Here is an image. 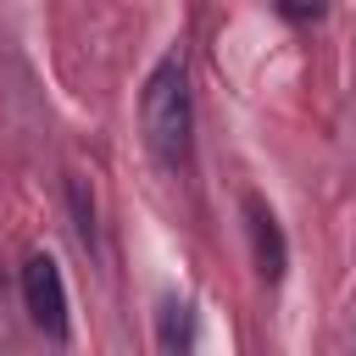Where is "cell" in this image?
Here are the masks:
<instances>
[{
  "instance_id": "cell-2",
  "label": "cell",
  "mask_w": 356,
  "mask_h": 356,
  "mask_svg": "<svg viewBox=\"0 0 356 356\" xmlns=\"http://www.w3.org/2000/svg\"><path fill=\"white\" fill-rule=\"evenodd\" d=\"M22 300H28V317L50 334V339H67V284H61V267L56 256H28L22 267Z\"/></svg>"
},
{
  "instance_id": "cell-3",
  "label": "cell",
  "mask_w": 356,
  "mask_h": 356,
  "mask_svg": "<svg viewBox=\"0 0 356 356\" xmlns=\"http://www.w3.org/2000/svg\"><path fill=\"white\" fill-rule=\"evenodd\" d=\"M245 228H250V250H256V273L267 278V284H278L284 278V261H289V250H284V228H278V217L261 206V200H245Z\"/></svg>"
},
{
  "instance_id": "cell-1",
  "label": "cell",
  "mask_w": 356,
  "mask_h": 356,
  "mask_svg": "<svg viewBox=\"0 0 356 356\" xmlns=\"http://www.w3.org/2000/svg\"><path fill=\"white\" fill-rule=\"evenodd\" d=\"M139 122H145V145H150V156H156L167 172H178V167L189 161V128H195L184 56H161V67L145 78Z\"/></svg>"
},
{
  "instance_id": "cell-6",
  "label": "cell",
  "mask_w": 356,
  "mask_h": 356,
  "mask_svg": "<svg viewBox=\"0 0 356 356\" xmlns=\"http://www.w3.org/2000/svg\"><path fill=\"white\" fill-rule=\"evenodd\" d=\"M284 6V17H295V22H317L323 11H328V0H278Z\"/></svg>"
},
{
  "instance_id": "cell-4",
  "label": "cell",
  "mask_w": 356,
  "mask_h": 356,
  "mask_svg": "<svg viewBox=\"0 0 356 356\" xmlns=\"http://www.w3.org/2000/svg\"><path fill=\"white\" fill-rule=\"evenodd\" d=\"M161 350H189L195 345V312H189V300H167L161 306Z\"/></svg>"
},
{
  "instance_id": "cell-5",
  "label": "cell",
  "mask_w": 356,
  "mask_h": 356,
  "mask_svg": "<svg viewBox=\"0 0 356 356\" xmlns=\"http://www.w3.org/2000/svg\"><path fill=\"white\" fill-rule=\"evenodd\" d=\"M72 211H78V239L95 245V195L83 184H72Z\"/></svg>"
}]
</instances>
